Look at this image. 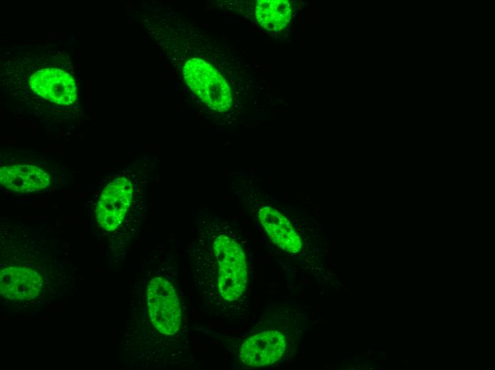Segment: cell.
I'll return each mask as SVG.
<instances>
[{
  "label": "cell",
  "instance_id": "obj_9",
  "mask_svg": "<svg viewBox=\"0 0 495 370\" xmlns=\"http://www.w3.org/2000/svg\"><path fill=\"white\" fill-rule=\"evenodd\" d=\"M259 219L272 241L289 253L300 251L302 243L289 221L276 209L265 206L259 211Z\"/></svg>",
  "mask_w": 495,
  "mask_h": 370
},
{
  "label": "cell",
  "instance_id": "obj_13",
  "mask_svg": "<svg viewBox=\"0 0 495 370\" xmlns=\"http://www.w3.org/2000/svg\"><path fill=\"white\" fill-rule=\"evenodd\" d=\"M408 361L407 359H404V362L406 363Z\"/></svg>",
  "mask_w": 495,
  "mask_h": 370
},
{
  "label": "cell",
  "instance_id": "obj_12",
  "mask_svg": "<svg viewBox=\"0 0 495 370\" xmlns=\"http://www.w3.org/2000/svg\"><path fill=\"white\" fill-rule=\"evenodd\" d=\"M387 366L385 364L383 365V369H386Z\"/></svg>",
  "mask_w": 495,
  "mask_h": 370
},
{
  "label": "cell",
  "instance_id": "obj_3",
  "mask_svg": "<svg viewBox=\"0 0 495 370\" xmlns=\"http://www.w3.org/2000/svg\"><path fill=\"white\" fill-rule=\"evenodd\" d=\"M147 302L151 321L161 334L173 335L181 323L180 302L174 286L161 277L152 278L147 288Z\"/></svg>",
  "mask_w": 495,
  "mask_h": 370
},
{
  "label": "cell",
  "instance_id": "obj_10",
  "mask_svg": "<svg viewBox=\"0 0 495 370\" xmlns=\"http://www.w3.org/2000/svg\"><path fill=\"white\" fill-rule=\"evenodd\" d=\"M292 9L287 0H260L255 7V16L265 30L277 32L283 30L289 23Z\"/></svg>",
  "mask_w": 495,
  "mask_h": 370
},
{
  "label": "cell",
  "instance_id": "obj_8",
  "mask_svg": "<svg viewBox=\"0 0 495 370\" xmlns=\"http://www.w3.org/2000/svg\"><path fill=\"white\" fill-rule=\"evenodd\" d=\"M0 181L14 192L26 193L46 189L50 184V177L36 166L15 164L1 168Z\"/></svg>",
  "mask_w": 495,
  "mask_h": 370
},
{
  "label": "cell",
  "instance_id": "obj_2",
  "mask_svg": "<svg viewBox=\"0 0 495 370\" xmlns=\"http://www.w3.org/2000/svg\"><path fill=\"white\" fill-rule=\"evenodd\" d=\"M183 77L193 93L207 106L225 112L232 105L229 85L213 65L199 58H192L183 66Z\"/></svg>",
  "mask_w": 495,
  "mask_h": 370
},
{
  "label": "cell",
  "instance_id": "obj_4",
  "mask_svg": "<svg viewBox=\"0 0 495 370\" xmlns=\"http://www.w3.org/2000/svg\"><path fill=\"white\" fill-rule=\"evenodd\" d=\"M27 82L33 93L55 104L70 105L76 100L75 80L63 69L51 66L38 68Z\"/></svg>",
  "mask_w": 495,
  "mask_h": 370
},
{
  "label": "cell",
  "instance_id": "obj_5",
  "mask_svg": "<svg viewBox=\"0 0 495 370\" xmlns=\"http://www.w3.org/2000/svg\"><path fill=\"white\" fill-rule=\"evenodd\" d=\"M133 190L125 177L115 179L105 186L96 206V217L103 229L112 231L120 226L131 205Z\"/></svg>",
  "mask_w": 495,
  "mask_h": 370
},
{
  "label": "cell",
  "instance_id": "obj_1",
  "mask_svg": "<svg viewBox=\"0 0 495 370\" xmlns=\"http://www.w3.org/2000/svg\"><path fill=\"white\" fill-rule=\"evenodd\" d=\"M211 248L218 267L220 295L225 300H235L245 291L247 282V267L243 250L236 240L225 234L215 236Z\"/></svg>",
  "mask_w": 495,
  "mask_h": 370
},
{
  "label": "cell",
  "instance_id": "obj_11",
  "mask_svg": "<svg viewBox=\"0 0 495 370\" xmlns=\"http://www.w3.org/2000/svg\"><path fill=\"white\" fill-rule=\"evenodd\" d=\"M380 355L381 356H383V357H385V354L384 352L380 353Z\"/></svg>",
  "mask_w": 495,
  "mask_h": 370
},
{
  "label": "cell",
  "instance_id": "obj_6",
  "mask_svg": "<svg viewBox=\"0 0 495 370\" xmlns=\"http://www.w3.org/2000/svg\"><path fill=\"white\" fill-rule=\"evenodd\" d=\"M285 336L277 331H265L247 339L242 344L240 356L251 366H261L277 361L286 348Z\"/></svg>",
  "mask_w": 495,
  "mask_h": 370
},
{
  "label": "cell",
  "instance_id": "obj_7",
  "mask_svg": "<svg viewBox=\"0 0 495 370\" xmlns=\"http://www.w3.org/2000/svg\"><path fill=\"white\" fill-rule=\"evenodd\" d=\"M43 278L36 270L26 267H7L0 273V292L10 300H31L43 289Z\"/></svg>",
  "mask_w": 495,
  "mask_h": 370
}]
</instances>
